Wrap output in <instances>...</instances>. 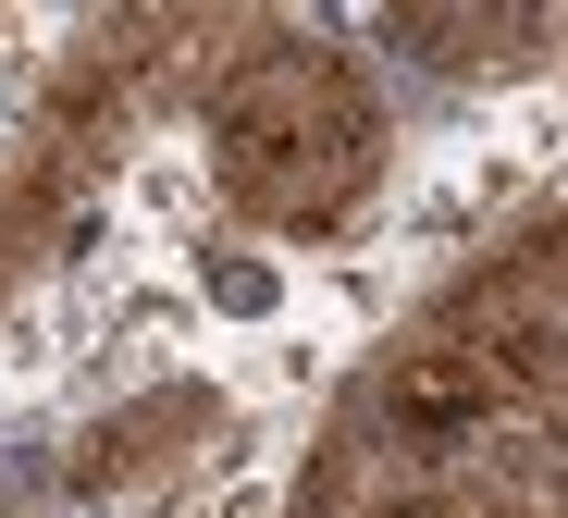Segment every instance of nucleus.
I'll use <instances>...</instances> for the list:
<instances>
[{
  "label": "nucleus",
  "mask_w": 568,
  "mask_h": 518,
  "mask_svg": "<svg viewBox=\"0 0 568 518\" xmlns=\"http://www.w3.org/2000/svg\"><path fill=\"white\" fill-rule=\"evenodd\" d=\"M112 197H124V223L149 260H185V247H211L235 211H223V161L199 124H149L124 161H112Z\"/></svg>",
  "instance_id": "1"
},
{
  "label": "nucleus",
  "mask_w": 568,
  "mask_h": 518,
  "mask_svg": "<svg viewBox=\"0 0 568 518\" xmlns=\"http://www.w3.org/2000/svg\"><path fill=\"white\" fill-rule=\"evenodd\" d=\"M185 284H199V308H211V346H260L284 322H310V260L247 235V223H223L211 247H185Z\"/></svg>",
  "instance_id": "2"
},
{
  "label": "nucleus",
  "mask_w": 568,
  "mask_h": 518,
  "mask_svg": "<svg viewBox=\"0 0 568 518\" xmlns=\"http://www.w3.org/2000/svg\"><path fill=\"white\" fill-rule=\"evenodd\" d=\"M100 346H124L149 370H199L211 358V308L185 284V260H136L124 284H100Z\"/></svg>",
  "instance_id": "3"
},
{
  "label": "nucleus",
  "mask_w": 568,
  "mask_h": 518,
  "mask_svg": "<svg viewBox=\"0 0 568 518\" xmlns=\"http://www.w3.org/2000/svg\"><path fill=\"white\" fill-rule=\"evenodd\" d=\"M408 308H420V272H408L384 235H371V247H334V260H310V322H322L346 358H358V334L384 346Z\"/></svg>",
  "instance_id": "4"
},
{
  "label": "nucleus",
  "mask_w": 568,
  "mask_h": 518,
  "mask_svg": "<svg viewBox=\"0 0 568 518\" xmlns=\"http://www.w3.org/2000/svg\"><path fill=\"white\" fill-rule=\"evenodd\" d=\"M544 197H556V211H568V149H556V185H544Z\"/></svg>",
  "instance_id": "5"
}]
</instances>
